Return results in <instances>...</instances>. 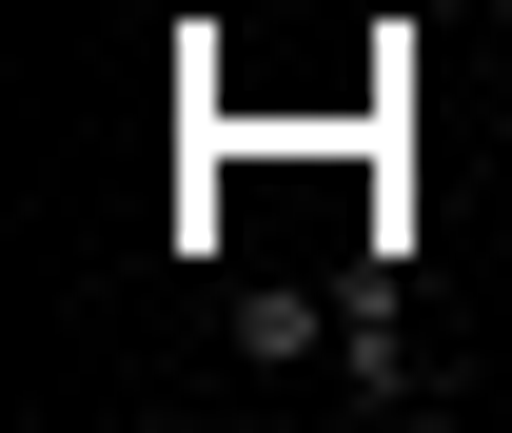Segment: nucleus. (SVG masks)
I'll list each match as a JSON object with an SVG mask.
<instances>
[{
    "label": "nucleus",
    "instance_id": "1",
    "mask_svg": "<svg viewBox=\"0 0 512 433\" xmlns=\"http://www.w3.org/2000/svg\"><path fill=\"white\" fill-rule=\"evenodd\" d=\"M217 335H237L256 374H296V355H335V296H316V276H237V315H217Z\"/></svg>",
    "mask_w": 512,
    "mask_h": 433
}]
</instances>
